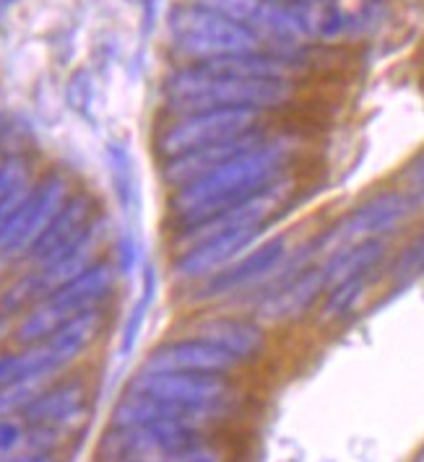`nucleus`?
<instances>
[{"label":"nucleus","instance_id":"a211bd4d","mask_svg":"<svg viewBox=\"0 0 424 462\" xmlns=\"http://www.w3.org/2000/svg\"><path fill=\"white\" fill-rule=\"evenodd\" d=\"M367 281H370V275H357V278L341 281L336 286L325 289L318 310L320 322L331 325V322H339V319L349 315L360 304L362 294L367 291Z\"/></svg>","mask_w":424,"mask_h":462},{"label":"nucleus","instance_id":"f8f14e48","mask_svg":"<svg viewBox=\"0 0 424 462\" xmlns=\"http://www.w3.org/2000/svg\"><path fill=\"white\" fill-rule=\"evenodd\" d=\"M174 333L177 337H195L209 346H216V348L232 354L234 358H240L245 366L260 361V356L269 348L266 328L255 317H240L230 315V312H221V315L209 312V310L193 312L183 322H177Z\"/></svg>","mask_w":424,"mask_h":462},{"label":"nucleus","instance_id":"4be33fe9","mask_svg":"<svg viewBox=\"0 0 424 462\" xmlns=\"http://www.w3.org/2000/svg\"><path fill=\"white\" fill-rule=\"evenodd\" d=\"M401 189L422 208L424 206V151H419L401 171Z\"/></svg>","mask_w":424,"mask_h":462},{"label":"nucleus","instance_id":"f3484780","mask_svg":"<svg viewBox=\"0 0 424 462\" xmlns=\"http://www.w3.org/2000/svg\"><path fill=\"white\" fill-rule=\"evenodd\" d=\"M388 254V242L385 239H372V242H360L349 245L334 253L323 254V263L318 265L325 289L336 286L341 281L357 278V275H370Z\"/></svg>","mask_w":424,"mask_h":462},{"label":"nucleus","instance_id":"4468645a","mask_svg":"<svg viewBox=\"0 0 424 462\" xmlns=\"http://www.w3.org/2000/svg\"><path fill=\"white\" fill-rule=\"evenodd\" d=\"M245 364L232 354L195 337H170L154 346L138 372H191V374H237Z\"/></svg>","mask_w":424,"mask_h":462},{"label":"nucleus","instance_id":"6e6552de","mask_svg":"<svg viewBox=\"0 0 424 462\" xmlns=\"http://www.w3.org/2000/svg\"><path fill=\"white\" fill-rule=\"evenodd\" d=\"M73 189H76V182L63 169H47L42 174H37L29 195L24 198V203L0 234V268L22 265L26 253L34 247V242L61 213L65 200L73 195Z\"/></svg>","mask_w":424,"mask_h":462},{"label":"nucleus","instance_id":"ddd939ff","mask_svg":"<svg viewBox=\"0 0 424 462\" xmlns=\"http://www.w3.org/2000/svg\"><path fill=\"white\" fill-rule=\"evenodd\" d=\"M102 213L99 198L91 189H73V195L65 200L61 213L52 218V224L44 229V234L34 242V247L26 253L22 260V268H42L55 263L61 254H65L81 236H84L86 226Z\"/></svg>","mask_w":424,"mask_h":462},{"label":"nucleus","instance_id":"6ab92c4d","mask_svg":"<svg viewBox=\"0 0 424 462\" xmlns=\"http://www.w3.org/2000/svg\"><path fill=\"white\" fill-rule=\"evenodd\" d=\"M156 294H159V273H156V268H146V273H144V286H141V296H138V301L133 304V310H130V315H127L126 319V328H123V337H120V354H123V356H130V354H133V348H136V343H138V337H141L144 322H146V315H149L151 304H154Z\"/></svg>","mask_w":424,"mask_h":462},{"label":"nucleus","instance_id":"f03ea898","mask_svg":"<svg viewBox=\"0 0 424 462\" xmlns=\"http://www.w3.org/2000/svg\"><path fill=\"white\" fill-rule=\"evenodd\" d=\"M295 81L237 79L213 68L174 65L165 79V117L203 109H255L271 115L295 102Z\"/></svg>","mask_w":424,"mask_h":462},{"label":"nucleus","instance_id":"39448f33","mask_svg":"<svg viewBox=\"0 0 424 462\" xmlns=\"http://www.w3.org/2000/svg\"><path fill=\"white\" fill-rule=\"evenodd\" d=\"M123 393L174 402L206 420L212 429L232 419L242 408V387L234 374L136 372Z\"/></svg>","mask_w":424,"mask_h":462},{"label":"nucleus","instance_id":"b1692460","mask_svg":"<svg viewBox=\"0 0 424 462\" xmlns=\"http://www.w3.org/2000/svg\"><path fill=\"white\" fill-rule=\"evenodd\" d=\"M417 462H424V449H422V452H419V457H417Z\"/></svg>","mask_w":424,"mask_h":462},{"label":"nucleus","instance_id":"412c9836","mask_svg":"<svg viewBox=\"0 0 424 462\" xmlns=\"http://www.w3.org/2000/svg\"><path fill=\"white\" fill-rule=\"evenodd\" d=\"M34 167L26 156H8L0 159V200L11 192L14 188H19L24 182L34 180Z\"/></svg>","mask_w":424,"mask_h":462},{"label":"nucleus","instance_id":"9b49d317","mask_svg":"<svg viewBox=\"0 0 424 462\" xmlns=\"http://www.w3.org/2000/svg\"><path fill=\"white\" fill-rule=\"evenodd\" d=\"M417 210L419 206L401 188L381 189L344 213L336 224L320 231L316 236V250L318 254H328L349 245L388 239L391 234L403 229Z\"/></svg>","mask_w":424,"mask_h":462},{"label":"nucleus","instance_id":"f257e3e1","mask_svg":"<svg viewBox=\"0 0 424 462\" xmlns=\"http://www.w3.org/2000/svg\"><path fill=\"white\" fill-rule=\"evenodd\" d=\"M299 141L289 133L274 130L258 146L240 151L209 169L198 180L167 192V234L198 224L219 210L237 206L260 189L295 174Z\"/></svg>","mask_w":424,"mask_h":462},{"label":"nucleus","instance_id":"423d86ee","mask_svg":"<svg viewBox=\"0 0 424 462\" xmlns=\"http://www.w3.org/2000/svg\"><path fill=\"white\" fill-rule=\"evenodd\" d=\"M170 50L180 65H195L266 47L248 26L203 5L185 3L170 16Z\"/></svg>","mask_w":424,"mask_h":462},{"label":"nucleus","instance_id":"20e7f679","mask_svg":"<svg viewBox=\"0 0 424 462\" xmlns=\"http://www.w3.org/2000/svg\"><path fill=\"white\" fill-rule=\"evenodd\" d=\"M102 462H227L213 431L146 423V426H109L99 441Z\"/></svg>","mask_w":424,"mask_h":462},{"label":"nucleus","instance_id":"7ed1b4c3","mask_svg":"<svg viewBox=\"0 0 424 462\" xmlns=\"http://www.w3.org/2000/svg\"><path fill=\"white\" fill-rule=\"evenodd\" d=\"M120 283V268L115 260L102 257L84 273L71 278L68 283L58 286L55 291L34 301L29 310L19 315V322L14 328V343L16 346H34L50 337L68 319L109 307L112 296Z\"/></svg>","mask_w":424,"mask_h":462},{"label":"nucleus","instance_id":"dca6fc26","mask_svg":"<svg viewBox=\"0 0 424 462\" xmlns=\"http://www.w3.org/2000/svg\"><path fill=\"white\" fill-rule=\"evenodd\" d=\"M86 408V387L81 379H68L61 384L44 387L24 405V420L32 429H47L63 434L73 429Z\"/></svg>","mask_w":424,"mask_h":462},{"label":"nucleus","instance_id":"2eb2a0df","mask_svg":"<svg viewBox=\"0 0 424 462\" xmlns=\"http://www.w3.org/2000/svg\"><path fill=\"white\" fill-rule=\"evenodd\" d=\"M323 294H325L323 275H320L318 265H310V268L299 271L292 281H287L284 286L255 299L253 315L260 325L292 322V319L307 315L313 310V304L323 299Z\"/></svg>","mask_w":424,"mask_h":462},{"label":"nucleus","instance_id":"aec40b11","mask_svg":"<svg viewBox=\"0 0 424 462\" xmlns=\"http://www.w3.org/2000/svg\"><path fill=\"white\" fill-rule=\"evenodd\" d=\"M424 273V229L406 245L401 254L391 265V281L393 283H409Z\"/></svg>","mask_w":424,"mask_h":462},{"label":"nucleus","instance_id":"0eeeda50","mask_svg":"<svg viewBox=\"0 0 424 462\" xmlns=\"http://www.w3.org/2000/svg\"><path fill=\"white\" fill-rule=\"evenodd\" d=\"M289 236L287 234H276L266 242L253 245L248 253H242L237 260H232L227 268H221L212 278L201 281L198 286H193L185 291V301L191 307L201 310H212L221 307L227 301H240L253 296L269 283V278L284 263V257L289 254Z\"/></svg>","mask_w":424,"mask_h":462},{"label":"nucleus","instance_id":"5701e85b","mask_svg":"<svg viewBox=\"0 0 424 462\" xmlns=\"http://www.w3.org/2000/svg\"><path fill=\"white\" fill-rule=\"evenodd\" d=\"M0 462H58L50 452H34V449H22L14 455H0Z\"/></svg>","mask_w":424,"mask_h":462},{"label":"nucleus","instance_id":"9d476101","mask_svg":"<svg viewBox=\"0 0 424 462\" xmlns=\"http://www.w3.org/2000/svg\"><path fill=\"white\" fill-rule=\"evenodd\" d=\"M295 192H297V177L289 174V177L278 180L271 188L260 189L258 195L237 203V206H230V208L219 210V213H213V216L198 221V224H191L185 229L167 234L170 253H183V250H188V247L209 239V236L230 234V231L271 229L276 218L287 213Z\"/></svg>","mask_w":424,"mask_h":462},{"label":"nucleus","instance_id":"1a4fd4ad","mask_svg":"<svg viewBox=\"0 0 424 462\" xmlns=\"http://www.w3.org/2000/svg\"><path fill=\"white\" fill-rule=\"evenodd\" d=\"M269 115L255 109H203L165 117L162 127L154 135V151L159 162L174 159L191 151L230 143L234 138L266 125Z\"/></svg>","mask_w":424,"mask_h":462}]
</instances>
